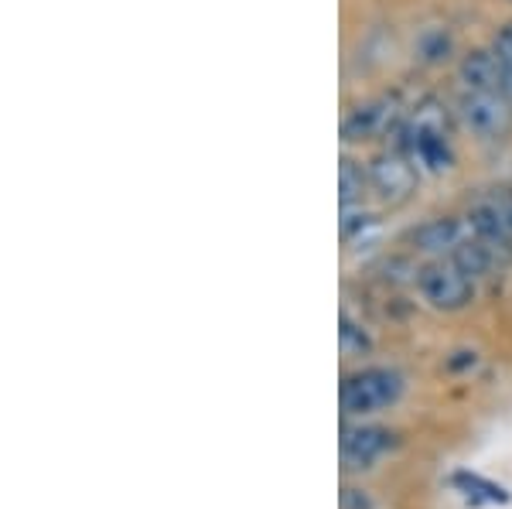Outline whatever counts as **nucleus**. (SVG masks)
<instances>
[{
    "mask_svg": "<svg viewBox=\"0 0 512 509\" xmlns=\"http://www.w3.org/2000/svg\"><path fill=\"white\" fill-rule=\"evenodd\" d=\"M342 410L352 417H366L393 407L403 397V376L390 366H366L342 380Z\"/></svg>",
    "mask_w": 512,
    "mask_h": 509,
    "instance_id": "obj_1",
    "label": "nucleus"
},
{
    "mask_svg": "<svg viewBox=\"0 0 512 509\" xmlns=\"http://www.w3.org/2000/svg\"><path fill=\"white\" fill-rule=\"evenodd\" d=\"M417 287L424 301L437 311H461L475 298V277L465 274L454 260H434L417 274Z\"/></svg>",
    "mask_w": 512,
    "mask_h": 509,
    "instance_id": "obj_2",
    "label": "nucleus"
},
{
    "mask_svg": "<svg viewBox=\"0 0 512 509\" xmlns=\"http://www.w3.org/2000/svg\"><path fill=\"white\" fill-rule=\"evenodd\" d=\"M461 120L482 141H509L512 137V103L492 89H461Z\"/></svg>",
    "mask_w": 512,
    "mask_h": 509,
    "instance_id": "obj_3",
    "label": "nucleus"
},
{
    "mask_svg": "<svg viewBox=\"0 0 512 509\" xmlns=\"http://www.w3.org/2000/svg\"><path fill=\"white\" fill-rule=\"evenodd\" d=\"M369 185L386 205H403L417 192V168L403 151H379L369 161Z\"/></svg>",
    "mask_w": 512,
    "mask_h": 509,
    "instance_id": "obj_4",
    "label": "nucleus"
},
{
    "mask_svg": "<svg viewBox=\"0 0 512 509\" xmlns=\"http://www.w3.org/2000/svg\"><path fill=\"white\" fill-rule=\"evenodd\" d=\"M403 123L396 120V110L386 100H373V103H362L349 110V117L342 120V137L345 141H369V137L379 134H396Z\"/></svg>",
    "mask_w": 512,
    "mask_h": 509,
    "instance_id": "obj_5",
    "label": "nucleus"
},
{
    "mask_svg": "<svg viewBox=\"0 0 512 509\" xmlns=\"http://www.w3.org/2000/svg\"><path fill=\"white\" fill-rule=\"evenodd\" d=\"M468 229H472L475 240H482L485 246H492L495 253H506L512 250V229L506 226L499 212V202L489 199V202H475L468 209Z\"/></svg>",
    "mask_w": 512,
    "mask_h": 509,
    "instance_id": "obj_6",
    "label": "nucleus"
},
{
    "mask_svg": "<svg viewBox=\"0 0 512 509\" xmlns=\"http://www.w3.org/2000/svg\"><path fill=\"white\" fill-rule=\"evenodd\" d=\"M393 448V434L386 428H345L342 431V455L345 462H352L355 469L359 465H369L373 458H379L383 451Z\"/></svg>",
    "mask_w": 512,
    "mask_h": 509,
    "instance_id": "obj_7",
    "label": "nucleus"
},
{
    "mask_svg": "<svg viewBox=\"0 0 512 509\" xmlns=\"http://www.w3.org/2000/svg\"><path fill=\"white\" fill-rule=\"evenodd\" d=\"M458 76L465 89H492V93H502V65L495 59L492 48H472V52L461 55Z\"/></svg>",
    "mask_w": 512,
    "mask_h": 509,
    "instance_id": "obj_8",
    "label": "nucleus"
},
{
    "mask_svg": "<svg viewBox=\"0 0 512 509\" xmlns=\"http://www.w3.org/2000/svg\"><path fill=\"white\" fill-rule=\"evenodd\" d=\"M410 243L424 253H444V250L451 253L461 243V223L454 216H434L410 233Z\"/></svg>",
    "mask_w": 512,
    "mask_h": 509,
    "instance_id": "obj_9",
    "label": "nucleus"
},
{
    "mask_svg": "<svg viewBox=\"0 0 512 509\" xmlns=\"http://www.w3.org/2000/svg\"><path fill=\"white\" fill-rule=\"evenodd\" d=\"M369 188H373L369 185V164L342 158V164H338V202H342V209L359 205Z\"/></svg>",
    "mask_w": 512,
    "mask_h": 509,
    "instance_id": "obj_10",
    "label": "nucleus"
},
{
    "mask_svg": "<svg viewBox=\"0 0 512 509\" xmlns=\"http://www.w3.org/2000/svg\"><path fill=\"white\" fill-rule=\"evenodd\" d=\"M451 260L458 264L465 274L472 277H485L489 270L495 267V250L485 246L482 240H461L458 246L451 250Z\"/></svg>",
    "mask_w": 512,
    "mask_h": 509,
    "instance_id": "obj_11",
    "label": "nucleus"
},
{
    "mask_svg": "<svg viewBox=\"0 0 512 509\" xmlns=\"http://www.w3.org/2000/svg\"><path fill=\"white\" fill-rule=\"evenodd\" d=\"M410 127L427 130V134H444V137H448V113H444V106L437 103V100H424L414 110V120H410Z\"/></svg>",
    "mask_w": 512,
    "mask_h": 509,
    "instance_id": "obj_12",
    "label": "nucleus"
},
{
    "mask_svg": "<svg viewBox=\"0 0 512 509\" xmlns=\"http://www.w3.org/2000/svg\"><path fill=\"white\" fill-rule=\"evenodd\" d=\"M454 486L458 489H465L468 496H482V499H489V503H506L509 499V492L502 489V486H495V482H485V479H478V475H458L454 479Z\"/></svg>",
    "mask_w": 512,
    "mask_h": 509,
    "instance_id": "obj_13",
    "label": "nucleus"
},
{
    "mask_svg": "<svg viewBox=\"0 0 512 509\" xmlns=\"http://www.w3.org/2000/svg\"><path fill=\"white\" fill-rule=\"evenodd\" d=\"M451 52V38L444 31H431V35L420 38V59L424 62H444Z\"/></svg>",
    "mask_w": 512,
    "mask_h": 509,
    "instance_id": "obj_14",
    "label": "nucleus"
},
{
    "mask_svg": "<svg viewBox=\"0 0 512 509\" xmlns=\"http://www.w3.org/2000/svg\"><path fill=\"white\" fill-rule=\"evenodd\" d=\"M338 335H342V349L345 352H366L369 349V335L362 332V328L355 325L349 315H342V328H338Z\"/></svg>",
    "mask_w": 512,
    "mask_h": 509,
    "instance_id": "obj_15",
    "label": "nucleus"
},
{
    "mask_svg": "<svg viewBox=\"0 0 512 509\" xmlns=\"http://www.w3.org/2000/svg\"><path fill=\"white\" fill-rule=\"evenodd\" d=\"M499 202V212H502V219H506V226L512 229V195H502V199H495Z\"/></svg>",
    "mask_w": 512,
    "mask_h": 509,
    "instance_id": "obj_16",
    "label": "nucleus"
},
{
    "mask_svg": "<svg viewBox=\"0 0 512 509\" xmlns=\"http://www.w3.org/2000/svg\"><path fill=\"white\" fill-rule=\"evenodd\" d=\"M502 96L512 103V72H502Z\"/></svg>",
    "mask_w": 512,
    "mask_h": 509,
    "instance_id": "obj_17",
    "label": "nucleus"
}]
</instances>
